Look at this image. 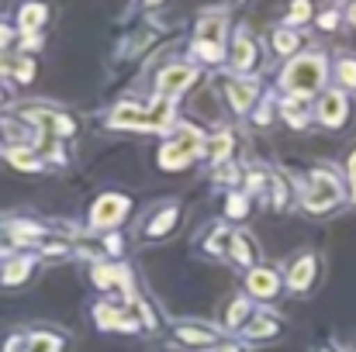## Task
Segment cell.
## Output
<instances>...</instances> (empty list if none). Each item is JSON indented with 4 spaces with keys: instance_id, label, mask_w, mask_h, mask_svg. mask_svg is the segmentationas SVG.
Returning a JSON list of instances; mask_svg holds the SVG:
<instances>
[{
    "instance_id": "6da1fadb",
    "label": "cell",
    "mask_w": 356,
    "mask_h": 352,
    "mask_svg": "<svg viewBox=\"0 0 356 352\" xmlns=\"http://www.w3.org/2000/svg\"><path fill=\"white\" fill-rule=\"evenodd\" d=\"M173 121V104L159 101L156 108H138V104H118L111 111V124L124 131H163Z\"/></svg>"
},
{
    "instance_id": "7a4b0ae2",
    "label": "cell",
    "mask_w": 356,
    "mask_h": 352,
    "mask_svg": "<svg viewBox=\"0 0 356 352\" xmlns=\"http://www.w3.org/2000/svg\"><path fill=\"white\" fill-rule=\"evenodd\" d=\"M322 80H325V59L322 56H301V59H294L284 69V80L280 83L294 97H308V94H315L322 87Z\"/></svg>"
},
{
    "instance_id": "3957f363",
    "label": "cell",
    "mask_w": 356,
    "mask_h": 352,
    "mask_svg": "<svg viewBox=\"0 0 356 352\" xmlns=\"http://www.w3.org/2000/svg\"><path fill=\"white\" fill-rule=\"evenodd\" d=\"M339 201H343V190H339L336 176H329V173H315L308 190H305V197H301L305 211H312V215H322V211L336 208Z\"/></svg>"
},
{
    "instance_id": "277c9868",
    "label": "cell",
    "mask_w": 356,
    "mask_h": 352,
    "mask_svg": "<svg viewBox=\"0 0 356 352\" xmlns=\"http://www.w3.org/2000/svg\"><path fill=\"white\" fill-rule=\"evenodd\" d=\"M128 218V197L121 194H108L94 204V215H90V225L94 228H115Z\"/></svg>"
},
{
    "instance_id": "5b68a950",
    "label": "cell",
    "mask_w": 356,
    "mask_h": 352,
    "mask_svg": "<svg viewBox=\"0 0 356 352\" xmlns=\"http://www.w3.org/2000/svg\"><path fill=\"white\" fill-rule=\"evenodd\" d=\"M173 339L187 349H211L218 346V332L215 328H204V325H194V321H180L173 328Z\"/></svg>"
},
{
    "instance_id": "8992f818",
    "label": "cell",
    "mask_w": 356,
    "mask_h": 352,
    "mask_svg": "<svg viewBox=\"0 0 356 352\" xmlns=\"http://www.w3.org/2000/svg\"><path fill=\"white\" fill-rule=\"evenodd\" d=\"M315 276H318V259L305 252V255H298V259L291 262V273H287V287H291L294 294H305V290H312Z\"/></svg>"
},
{
    "instance_id": "52a82bcc",
    "label": "cell",
    "mask_w": 356,
    "mask_h": 352,
    "mask_svg": "<svg viewBox=\"0 0 356 352\" xmlns=\"http://www.w3.org/2000/svg\"><path fill=\"white\" fill-rule=\"evenodd\" d=\"M194 80H197V69H191V66H170V69L159 73V94L163 97H180Z\"/></svg>"
},
{
    "instance_id": "ba28073f",
    "label": "cell",
    "mask_w": 356,
    "mask_h": 352,
    "mask_svg": "<svg viewBox=\"0 0 356 352\" xmlns=\"http://www.w3.org/2000/svg\"><path fill=\"white\" fill-rule=\"evenodd\" d=\"M245 287H249V294H252V297L270 301V297H277V294H280V276H277L270 266H252V269H249V276H245Z\"/></svg>"
},
{
    "instance_id": "9c48e42d",
    "label": "cell",
    "mask_w": 356,
    "mask_h": 352,
    "mask_svg": "<svg viewBox=\"0 0 356 352\" xmlns=\"http://www.w3.org/2000/svg\"><path fill=\"white\" fill-rule=\"evenodd\" d=\"M346 117H350V101H346L343 94H325V97L318 101V121H322L325 128H343Z\"/></svg>"
},
{
    "instance_id": "30bf717a",
    "label": "cell",
    "mask_w": 356,
    "mask_h": 352,
    "mask_svg": "<svg viewBox=\"0 0 356 352\" xmlns=\"http://www.w3.org/2000/svg\"><path fill=\"white\" fill-rule=\"evenodd\" d=\"M94 283L104 290H118L121 297H131V280L121 266H94Z\"/></svg>"
},
{
    "instance_id": "8fae6325",
    "label": "cell",
    "mask_w": 356,
    "mask_h": 352,
    "mask_svg": "<svg viewBox=\"0 0 356 352\" xmlns=\"http://www.w3.org/2000/svg\"><path fill=\"white\" fill-rule=\"evenodd\" d=\"M242 335L252 339V342H266V339H277L280 335V321L273 315H252L245 325H242Z\"/></svg>"
},
{
    "instance_id": "7c38bea8",
    "label": "cell",
    "mask_w": 356,
    "mask_h": 352,
    "mask_svg": "<svg viewBox=\"0 0 356 352\" xmlns=\"http://www.w3.org/2000/svg\"><path fill=\"white\" fill-rule=\"evenodd\" d=\"M177 221H180V211H177L173 204H170V208H159V215H156L152 221H145L142 235H145V238H163V235H170L177 228Z\"/></svg>"
},
{
    "instance_id": "4fadbf2b",
    "label": "cell",
    "mask_w": 356,
    "mask_h": 352,
    "mask_svg": "<svg viewBox=\"0 0 356 352\" xmlns=\"http://www.w3.org/2000/svg\"><path fill=\"white\" fill-rule=\"evenodd\" d=\"M225 28H229V17L225 14H208V17H201V24H197V42H225Z\"/></svg>"
},
{
    "instance_id": "5bb4252c",
    "label": "cell",
    "mask_w": 356,
    "mask_h": 352,
    "mask_svg": "<svg viewBox=\"0 0 356 352\" xmlns=\"http://www.w3.org/2000/svg\"><path fill=\"white\" fill-rule=\"evenodd\" d=\"M45 17H49V3H42V0H31V3H24L21 7V31L24 35H31V31H38L42 24H45Z\"/></svg>"
},
{
    "instance_id": "9a60e30c",
    "label": "cell",
    "mask_w": 356,
    "mask_h": 352,
    "mask_svg": "<svg viewBox=\"0 0 356 352\" xmlns=\"http://www.w3.org/2000/svg\"><path fill=\"white\" fill-rule=\"evenodd\" d=\"M225 94H229V101H232L236 111H249L252 94H256V83L252 80H229L225 83Z\"/></svg>"
},
{
    "instance_id": "2e32d148",
    "label": "cell",
    "mask_w": 356,
    "mask_h": 352,
    "mask_svg": "<svg viewBox=\"0 0 356 352\" xmlns=\"http://www.w3.org/2000/svg\"><path fill=\"white\" fill-rule=\"evenodd\" d=\"M0 131L7 135V142H10L14 149L31 145V142H35V135H38L35 128H24V124H21V121H14V117H3V121H0Z\"/></svg>"
},
{
    "instance_id": "e0dca14e",
    "label": "cell",
    "mask_w": 356,
    "mask_h": 352,
    "mask_svg": "<svg viewBox=\"0 0 356 352\" xmlns=\"http://www.w3.org/2000/svg\"><path fill=\"white\" fill-rule=\"evenodd\" d=\"M256 62V42L249 35H238L236 45H232V66L236 69H249Z\"/></svg>"
},
{
    "instance_id": "ac0fdd59",
    "label": "cell",
    "mask_w": 356,
    "mask_h": 352,
    "mask_svg": "<svg viewBox=\"0 0 356 352\" xmlns=\"http://www.w3.org/2000/svg\"><path fill=\"white\" fill-rule=\"evenodd\" d=\"M28 276H31V259H14V262L3 266L0 283H3V287H21Z\"/></svg>"
},
{
    "instance_id": "d6986e66",
    "label": "cell",
    "mask_w": 356,
    "mask_h": 352,
    "mask_svg": "<svg viewBox=\"0 0 356 352\" xmlns=\"http://www.w3.org/2000/svg\"><path fill=\"white\" fill-rule=\"evenodd\" d=\"M232 259H236L238 266H252L256 262V242H252V235H245V232L232 235Z\"/></svg>"
},
{
    "instance_id": "ffe728a7",
    "label": "cell",
    "mask_w": 356,
    "mask_h": 352,
    "mask_svg": "<svg viewBox=\"0 0 356 352\" xmlns=\"http://www.w3.org/2000/svg\"><path fill=\"white\" fill-rule=\"evenodd\" d=\"M24 352H63V339L52 335V332H31Z\"/></svg>"
},
{
    "instance_id": "44dd1931",
    "label": "cell",
    "mask_w": 356,
    "mask_h": 352,
    "mask_svg": "<svg viewBox=\"0 0 356 352\" xmlns=\"http://www.w3.org/2000/svg\"><path fill=\"white\" fill-rule=\"evenodd\" d=\"M252 318V304L245 301V297H236L232 304H229V315H225V325L229 328H242L245 321Z\"/></svg>"
},
{
    "instance_id": "7402d4cb",
    "label": "cell",
    "mask_w": 356,
    "mask_h": 352,
    "mask_svg": "<svg viewBox=\"0 0 356 352\" xmlns=\"http://www.w3.org/2000/svg\"><path fill=\"white\" fill-rule=\"evenodd\" d=\"M270 42H273V52H277V56H291V52H298V45H301V38H298L291 28H277Z\"/></svg>"
},
{
    "instance_id": "603a6c76",
    "label": "cell",
    "mask_w": 356,
    "mask_h": 352,
    "mask_svg": "<svg viewBox=\"0 0 356 352\" xmlns=\"http://www.w3.org/2000/svg\"><path fill=\"white\" fill-rule=\"evenodd\" d=\"M187 162H191V156H184L177 145L166 142V145L159 149V166H163V169H184Z\"/></svg>"
},
{
    "instance_id": "cb8c5ba5",
    "label": "cell",
    "mask_w": 356,
    "mask_h": 352,
    "mask_svg": "<svg viewBox=\"0 0 356 352\" xmlns=\"http://www.w3.org/2000/svg\"><path fill=\"white\" fill-rule=\"evenodd\" d=\"M194 59H201V62H222L225 59V45H218V42H197L194 45Z\"/></svg>"
},
{
    "instance_id": "d4e9b609",
    "label": "cell",
    "mask_w": 356,
    "mask_h": 352,
    "mask_svg": "<svg viewBox=\"0 0 356 352\" xmlns=\"http://www.w3.org/2000/svg\"><path fill=\"white\" fill-rule=\"evenodd\" d=\"M208 156H211V159H218V162H222V159H229V156H232V135H225V131H222V135H215V138L208 142Z\"/></svg>"
},
{
    "instance_id": "484cf974",
    "label": "cell",
    "mask_w": 356,
    "mask_h": 352,
    "mask_svg": "<svg viewBox=\"0 0 356 352\" xmlns=\"http://www.w3.org/2000/svg\"><path fill=\"white\" fill-rule=\"evenodd\" d=\"M7 162L17 166V169H38V159H35L31 149H10L7 152Z\"/></svg>"
},
{
    "instance_id": "4316f807",
    "label": "cell",
    "mask_w": 356,
    "mask_h": 352,
    "mask_svg": "<svg viewBox=\"0 0 356 352\" xmlns=\"http://www.w3.org/2000/svg\"><path fill=\"white\" fill-rule=\"evenodd\" d=\"M284 117H287L294 128H301V124H305V101H301V97H291V101L284 104Z\"/></svg>"
},
{
    "instance_id": "83f0119b",
    "label": "cell",
    "mask_w": 356,
    "mask_h": 352,
    "mask_svg": "<svg viewBox=\"0 0 356 352\" xmlns=\"http://www.w3.org/2000/svg\"><path fill=\"white\" fill-rule=\"evenodd\" d=\"M225 215H229V218H245V215H249V197H245V194H232L229 204H225Z\"/></svg>"
},
{
    "instance_id": "f1b7e54d",
    "label": "cell",
    "mask_w": 356,
    "mask_h": 352,
    "mask_svg": "<svg viewBox=\"0 0 356 352\" xmlns=\"http://www.w3.org/2000/svg\"><path fill=\"white\" fill-rule=\"evenodd\" d=\"M336 73H339V83L343 87H356V59H339Z\"/></svg>"
},
{
    "instance_id": "f546056e",
    "label": "cell",
    "mask_w": 356,
    "mask_h": 352,
    "mask_svg": "<svg viewBox=\"0 0 356 352\" xmlns=\"http://www.w3.org/2000/svg\"><path fill=\"white\" fill-rule=\"evenodd\" d=\"M14 76H17L21 83H31V80H35V62H31L28 56H17V62H14Z\"/></svg>"
},
{
    "instance_id": "4dcf8cb0",
    "label": "cell",
    "mask_w": 356,
    "mask_h": 352,
    "mask_svg": "<svg viewBox=\"0 0 356 352\" xmlns=\"http://www.w3.org/2000/svg\"><path fill=\"white\" fill-rule=\"evenodd\" d=\"M308 17H312V3L308 0H294L291 3V21L298 24V21H308Z\"/></svg>"
},
{
    "instance_id": "1f68e13d",
    "label": "cell",
    "mask_w": 356,
    "mask_h": 352,
    "mask_svg": "<svg viewBox=\"0 0 356 352\" xmlns=\"http://www.w3.org/2000/svg\"><path fill=\"white\" fill-rule=\"evenodd\" d=\"M287 197H291V194H287V180H273V204H277V208H284V204H287Z\"/></svg>"
},
{
    "instance_id": "d6a6232c",
    "label": "cell",
    "mask_w": 356,
    "mask_h": 352,
    "mask_svg": "<svg viewBox=\"0 0 356 352\" xmlns=\"http://www.w3.org/2000/svg\"><path fill=\"white\" fill-rule=\"evenodd\" d=\"M336 24H339V14H336V10H325V14L318 17V28H325V31H332Z\"/></svg>"
},
{
    "instance_id": "836d02e7",
    "label": "cell",
    "mask_w": 356,
    "mask_h": 352,
    "mask_svg": "<svg viewBox=\"0 0 356 352\" xmlns=\"http://www.w3.org/2000/svg\"><path fill=\"white\" fill-rule=\"evenodd\" d=\"M14 62H17V59H10V56H0V76L14 73Z\"/></svg>"
},
{
    "instance_id": "e575fe53",
    "label": "cell",
    "mask_w": 356,
    "mask_h": 352,
    "mask_svg": "<svg viewBox=\"0 0 356 352\" xmlns=\"http://www.w3.org/2000/svg\"><path fill=\"white\" fill-rule=\"evenodd\" d=\"M10 42H14V31H10V28H3V24H0V49H7V45H10Z\"/></svg>"
},
{
    "instance_id": "d590c367",
    "label": "cell",
    "mask_w": 356,
    "mask_h": 352,
    "mask_svg": "<svg viewBox=\"0 0 356 352\" xmlns=\"http://www.w3.org/2000/svg\"><path fill=\"white\" fill-rule=\"evenodd\" d=\"M104 249H108V252H121V238H118V235L104 238Z\"/></svg>"
},
{
    "instance_id": "8d00e7d4",
    "label": "cell",
    "mask_w": 356,
    "mask_h": 352,
    "mask_svg": "<svg viewBox=\"0 0 356 352\" xmlns=\"http://www.w3.org/2000/svg\"><path fill=\"white\" fill-rule=\"evenodd\" d=\"M350 176L356 180V149H353V156H350Z\"/></svg>"
},
{
    "instance_id": "74e56055",
    "label": "cell",
    "mask_w": 356,
    "mask_h": 352,
    "mask_svg": "<svg viewBox=\"0 0 356 352\" xmlns=\"http://www.w3.org/2000/svg\"><path fill=\"white\" fill-rule=\"evenodd\" d=\"M218 352H242V349H238V346H222Z\"/></svg>"
},
{
    "instance_id": "f35d334b",
    "label": "cell",
    "mask_w": 356,
    "mask_h": 352,
    "mask_svg": "<svg viewBox=\"0 0 356 352\" xmlns=\"http://www.w3.org/2000/svg\"><path fill=\"white\" fill-rule=\"evenodd\" d=\"M350 21H353V28H356V3L350 7Z\"/></svg>"
},
{
    "instance_id": "ab89813d",
    "label": "cell",
    "mask_w": 356,
    "mask_h": 352,
    "mask_svg": "<svg viewBox=\"0 0 356 352\" xmlns=\"http://www.w3.org/2000/svg\"><path fill=\"white\" fill-rule=\"evenodd\" d=\"M353 201H356V180H353Z\"/></svg>"
},
{
    "instance_id": "60d3db41",
    "label": "cell",
    "mask_w": 356,
    "mask_h": 352,
    "mask_svg": "<svg viewBox=\"0 0 356 352\" xmlns=\"http://www.w3.org/2000/svg\"><path fill=\"white\" fill-rule=\"evenodd\" d=\"M145 3H156V0H145Z\"/></svg>"
},
{
    "instance_id": "b9f144b4",
    "label": "cell",
    "mask_w": 356,
    "mask_h": 352,
    "mask_svg": "<svg viewBox=\"0 0 356 352\" xmlns=\"http://www.w3.org/2000/svg\"><path fill=\"white\" fill-rule=\"evenodd\" d=\"M322 352H329V349H322Z\"/></svg>"
}]
</instances>
